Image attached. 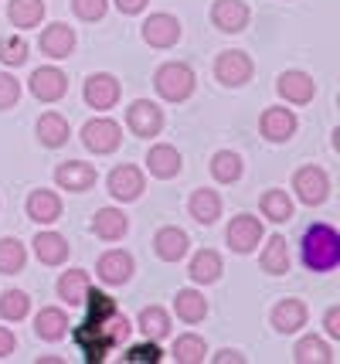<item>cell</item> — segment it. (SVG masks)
Returning <instances> with one entry per match:
<instances>
[{"label":"cell","mask_w":340,"mask_h":364,"mask_svg":"<svg viewBox=\"0 0 340 364\" xmlns=\"http://www.w3.org/2000/svg\"><path fill=\"white\" fill-rule=\"evenodd\" d=\"M187 245H191V238H187V232L177 228V225H167V228H160V232L153 235V249H157V255H160L163 262L184 259V255H187Z\"/></svg>","instance_id":"18"},{"label":"cell","mask_w":340,"mask_h":364,"mask_svg":"<svg viewBox=\"0 0 340 364\" xmlns=\"http://www.w3.org/2000/svg\"><path fill=\"white\" fill-rule=\"evenodd\" d=\"M92 228H96L99 238L116 242V238H123L130 232V218L119 208H102V211H96V218H92Z\"/></svg>","instance_id":"23"},{"label":"cell","mask_w":340,"mask_h":364,"mask_svg":"<svg viewBox=\"0 0 340 364\" xmlns=\"http://www.w3.org/2000/svg\"><path fill=\"white\" fill-rule=\"evenodd\" d=\"M204 354H208V344H204V337H197V333H184V337L174 341V358H177V364H201Z\"/></svg>","instance_id":"37"},{"label":"cell","mask_w":340,"mask_h":364,"mask_svg":"<svg viewBox=\"0 0 340 364\" xmlns=\"http://www.w3.org/2000/svg\"><path fill=\"white\" fill-rule=\"evenodd\" d=\"M218 276H221V255L214 249H201L191 259V279L194 283H214Z\"/></svg>","instance_id":"34"},{"label":"cell","mask_w":340,"mask_h":364,"mask_svg":"<svg viewBox=\"0 0 340 364\" xmlns=\"http://www.w3.org/2000/svg\"><path fill=\"white\" fill-rule=\"evenodd\" d=\"M68 119L65 116H58V112H45L41 119H38V140L45 143V146H62V143H68Z\"/></svg>","instance_id":"29"},{"label":"cell","mask_w":340,"mask_h":364,"mask_svg":"<svg viewBox=\"0 0 340 364\" xmlns=\"http://www.w3.org/2000/svg\"><path fill=\"white\" fill-rule=\"evenodd\" d=\"M17 348V337L14 331H7V327H0V358H11Z\"/></svg>","instance_id":"45"},{"label":"cell","mask_w":340,"mask_h":364,"mask_svg":"<svg viewBox=\"0 0 340 364\" xmlns=\"http://www.w3.org/2000/svg\"><path fill=\"white\" fill-rule=\"evenodd\" d=\"M174 310L184 323H197V320L208 317V300L197 293V289H180L177 300H174Z\"/></svg>","instance_id":"31"},{"label":"cell","mask_w":340,"mask_h":364,"mask_svg":"<svg viewBox=\"0 0 340 364\" xmlns=\"http://www.w3.org/2000/svg\"><path fill=\"white\" fill-rule=\"evenodd\" d=\"M82 143L92 150V154H113L116 146L123 143V129L116 119L109 116H96L82 127Z\"/></svg>","instance_id":"4"},{"label":"cell","mask_w":340,"mask_h":364,"mask_svg":"<svg viewBox=\"0 0 340 364\" xmlns=\"http://www.w3.org/2000/svg\"><path fill=\"white\" fill-rule=\"evenodd\" d=\"M72 341L79 344V350L85 354V361L89 364H102L106 361V354L116 348L113 337L106 333V327H102V323H92V320L79 323V327L72 331Z\"/></svg>","instance_id":"3"},{"label":"cell","mask_w":340,"mask_h":364,"mask_svg":"<svg viewBox=\"0 0 340 364\" xmlns=\"http://www.w3.org/2000/svg\"><path fill=\"white\" fill-rule=\"evenodd\" d=\"M28 218L38 225H51L62 218V198L55 194V191H31V198H28Z\"/></svg>","instance_id":"19"},{"label":"cell","mask_w":340,"mask_h":364,"mask_svg":"<svg viewBox=\"0 0 340 364\" xmlns=\"http://www.w3.org/2000/svg\"><path fill=\"white\" fill-rule=\"evenodd\" d=\"M106 7H109V0H72V11L82 21H99V17L106 14Z\"/></svg>","instance_id":"44"},{"label":"cell","mask_w":340,"mask_h":364,"mask_svg":"<svg viewBox=\"0 0 340 364\" xmlns=\"http://www.w3.org/2000/svg\"><path fill=\"white\" fill-rule=\"evenodd\" d=\"M324 327H327V333H330V337H340V306H330V310H327Z\"/></svg>","instance_id":"46"},{"label":"cell","mask_w":340,"mask_h":364,"mask_svg":"<svg viewBox=\"0 0 340 364\" xmlns=\"http://www.w3.org/2000/svg\"><path fill=\"white\" fill-rule=\"evenodd\" d=\"M300 259L309 272H334L340 262V235L334 225L317 222L300 238Z\"/></svg>","instance_id":"1"},{"label":"cell","mask_w":340,"mask_h":364,"mask_svg":"<svg viewBox=\"0 0 340 364\" xmlns=\"http://www.w3.org/2000/svg\"><path fill=\"white\" fill-rule=\"evenodd\" d=\"M24 262H28L24 245L17 238H0V272L4 276H14V272L24 269Z\"/></svg>","instance_id":"38"},{"label":"cell","mask_w":340,"mask_h":364,"mask_svg":"<svg viewBox=\"0 0 340 364\" xmlns=\"http://www.w3.org/2000/svg\"><path fill=\"white\" fill-rule=\"evenodd\" d=\"M273 327L279 333H296L300 327H307V306L303 300H283L273 310Z\"/></svg>","instance_id":"25"},{"label":"cell","mask_w":340,"mask_h":364,"mask_svg":"<svg viewBox=\"0 0 340 364\" xmlns=\"http://www.w3.org/2000/svg\"><path fill=\"white\" fill-rule=\"evenodd\" d=\"M262 215L269 218V222H290L292 218V201L290 194L283 188H273L262 194Z\"/></svg>","instance_id":"35"},{"label":"cell","mask_w":340,"mask_h":364,"mask_svg":"<svg viewBox=\"0 0 340 364\" xmlns=\"http://www.w3.org/2000/svg\"><path fill=\"white\" fill-rule=\"evenodd\" d=\"M275 89H279V95H283L286 102H292V106H307L309 99L317 95V82L309 79L307 72H283L279 82H275Z\"/></svg>","instance_id":"15"},{"label":"cell","mask_w":340,"mask_h":364,"mask_svg":"<svg viewBox=\"0 0 340 364\" xmlns=\"http://www.w3.org/2000/svg\"><path fill=\"white\" fill-rule=\"evenodd\" d=\"M116 7H119L123 14H140L146 7V0H116Z\"/></svg>","instance_id":"47"},{"label":"cell","mask_w":340,"mask_h":364,"mask_svg":"<svg viewBox=\"0 0 340 364\" xmlns=\"http://www.w3.org/2000/svg\"><path fill=\"white\" fill-rule=\"evenodd\" d=\"M292 191H296V198L303 201V205H324L327 194H330V177H327L324 167H303V171H296L292 177Z\"/></svg>","instance_id":"5"},{"label":"cell","mask_w":340,"mask_h":364,"mask_svg":"<svg viewBox=\"0 0 340 364\" xmlns=\"http://www.w3.org/2000/svg\"><path fill=\"white\" fill-rule=\"evenodd\" d=\"M85 102L92 109H113L119 102V82L109 72H99V75H89L85 82Z\"/></svg>","instance_id":"12"},{"label":"cell","mask_w":340,"mask_h":364,"mask_svg":"<svg viewBox=\"0 0 340 364\" xmlns=\"http://www.w3.org/2000/svg\"><path fill=\"white\" fill-rule=\"evenodd\" d=\"M28 310H31V300H28V293H21V289H7V293L0 296V317L4 320H24Z\"/></svg>","instance_id":"40"},{"label":"cell","mask_w":340,"mask_h":364,"mask_svg":"<svg viewBox=\"0 0 340 364\" xmlns=\"http://www.w3.org/2000/svg\"><path fill=\"white\" fill-rule=\"evenodd\" d=\"M194 68L184 62H167L157 68V79H153V85H157V92L167 99V102H184L187 95L194 92Z\"/></svg>","instance_id":"2"},{"label":"cell","mask_w":340,"mask_h":364,"mask_svg":"<svg viewBox=\"0 0 340 364\" xmlns=\"http://www.w3.org/2000/svg\"><path fill=\"white\" fill-rule=\"evenodd\" d=\"M72 48H75V31L68 24H62V21L41 31V51L51 55V58H68Z\"/></svg>","instance_id":"21"},{"label":"cell","mask_w":340,"mask_h":364,"mask_svg":"<svg viewBox=\"0 0 340 364\" xmlns=\"http://www.w3.org/2000/svg\"><path fill=\"white\" fill-rule=\"evenodd\" d=\"M140 331L146 333V341H163L170 333V314L163 306H143L140 310Z\"/></svg>","instance_id":"32"},{"label":"cell","mask_w":340,"mask_h":364,"mask_svg":"<svg viewBox=\"0 0 340 364\" xmlns=\"http://www.w3.org/2000/svg\"><path fill=\"white\" fill-rule=\"evenodd\" d=\"M28 85H31V95H34V99H41V102H58V99L68 92L65 72H62V68H55V65L34 68Z\"/></svg>","instance_id":"8"},{"label":"cell","mask_w":340,"mask_h":364,"mask_svg":"<svg viewBox=\"0 0 340 364\" xmlns=\"http://www.w3.org/2000/svg\"><path fill=\"white\" fill-rule=\"evenodd\" d=\"M225 238H228V245H231L238 255L256 252V245L262 242V222L256 218V215H238V218H231Z\"/></svg>","instance_id":"7"},{"label":"cell","mask_w":340,"mask_h":364,"mask_svg":"<svg viewBox=\"0 0 340 364\" xmlns=\"http://www.w3.org/2000/svg\"><path fill=\"white\" fill-rule=\"evenodd\" d=\"M214 75H218V82H225L231 89L245 85L252 79V58L245 51H221L218 62H214Z\"/></svg>","instance_id":"10"},{"label":"cell","mask_w":340,"mask_h":364,"mask_svg":"<svg viewBox=\"0 0 340 364\" xmlns=\"http://www.w3.org/2000/svg\"><path fill=\"white\" fill-rule=\"evenodd\" d=\"M143 41L150 48H174L180 41V21L174 14H150L143 21Z\"/></svg>","instance_id":"9"},{"label":"cell","mask_w":340,"mask_h":364,"mask_svg":"<svg viewBox=\"0 0 340 364\" xmlns=\"http://www.w3.org/2000/svg\"><path fill=\"white\" fill-rule=\"evenodd\" d=\"M17 99H21V82L14 75H7V72H0V109L17 106Z\"/></svg>","instance_id":"43"},{"label":"cell","mask_w":340,"mask_h":364,"mask_svg":"<svg viewBox=\"0 0 340 364\" xmlns=\"http://www.w3.org/2000/svg\"><path fill=\"white\" fill-rule=\"evenodd\" d=\"M292 358L296 364H330L334 361V350L324 337H303L296 348H292Z\"/></svg>","instance_id":"30"},{"label":"cell","mask_w":340,"mask_h":364,"mask_svg":"<svg viewBox=\"0 0 340 364\" xmlns=\"http://www.w3.org/2000/svg\"><path fill=\"white\" fill-rule=\"evenodd\" d=\"M262 269L273 272V276L290 272V245H286V238L283 235L269 238V245H265V252H262Z\"/></svg>","instance_id":"33"},{"label":"cell","mask_w":340,"mask_h":364,"mask_svg":"<svg viewBox=\"0 0 340 364\" xmlns=\"http://www.w3.org/2000/svg\"><path fill=\"white\" fill-rule=\"evenodd\" d=\"M34 333H38L41 341H62V337L68 333L65 310H58V306H45V310L34 317Z\"/></svg>","instance_id":"26"},{"label":"cell","mask_w":340,"mask_h":364,"mask_svg":"<svg viewBox=\"0 0 340 364\" xmlns=\"http://www.w3.org/2000/svg\"><path fill=\"white\" fill-rule=\"evenodd\" d=\"M34 255L45 262V266H62L68 259V238L58 232H38L34 238Z\"/></svg>","instance_id":"22"},{"label":"cell","mask_w":340,"mask_h":364,"mask_svg":"<svg viewBox=\"0 0 340 364\" xmlns=\"http://www.w3.org/2000/svg\"><path fill=\"white\" fill-rule=\"evenodd\" d=\"M123 361H130V364H160L163 350L157 348V341H146V344H133V348L123 354Z\"/></svg>","instance_id":"42"},{"label":"cell","mask_w":340,"mask_h":364,"mask_svg":"<svg viewBox=\"0 0 340 364\" xmlns=\"http://www.w3.org/2000/svg\"><path fill=\"white\" fill-rule=\"evenodd\" d=\"M211 174H214V181H221V184H235L242 177V157L231 154V150H218L214 160H211Z\"/></svg>","instance_id":"36"},{"label":"cell","mask_w":340,"mask_h":364,"mask_svg":"<svg viewBox=\"0 0 340 364\" xmlns=\"http://www.w3.org/2000/svg\"><path fill=\"white\" fill-rule=\"evenodd\" d=\"M0 62L4 65H24L28 62V41L21 38V34H11V38H4L0 41Z\"/></svg>","instance_id":"41"},{"label":"cell","mask_w":340,"mask_h":364,"mask_svg":"<svg viewBox=\"0 0 340 364\" xmlns=\"http://www.w3.org/2000/svg\"><path fill=\"white\" fill-rule=\"evenodd\" d=\"M7 17H11L14 28H38L41 17H45V0H11Z\"/></svg>","instance_id":"28"},{"label":"cell","mask_w":340,"mask_h":364,"mask_svg":"<svg viewBox=\"0 0 340 364\" xmlns=\"http://www.w3.org/2000/svg\"><path fill=\"white\" fill-rule=\"evenodd\" d=\"M245 358L238 354V350H221L218 358H214V364H242Z\"/></svg>","instance_id":"48"},{"label":"cell","mask_w":340,"mask_h":364,"mask_svg":"<svg viewBox=\"0 0 340 364\" xmlns=\"http://www.w3.org/2000/svg\"><path fill=\"white\" fill-rule=\"evenodd\" d=\"M89 289H92V283H89V272L85 269H68V272H62V279H58V296H62L68 306H82L85 296H89Z\"/></svg>","instance_id":"24"},{"label":"cell","mask_w":340,"mask_h":364,"mask_svg":"<svg viewBox=\"0 0 340 364\" xmlns=\"http://www.w3.org/2000/svg\"><path fill=\"white\" fill-rule=\"evenodd\" d=\"M126 127L136 133V136H143V140H150V136H157L163 129V112L157 102H150V99H136L130 109H126Z\"/></svg>","instance_id":"6"},{"label":"cell","mask_w":340,"mask_h":364,"mask_svg":"<svg viewBox=\"0 0 340 364\" xmlns=\"http://www.w3.org/2000/svg\"><path fill=\"white\" fill-rule=\"evenodd\" d=\"M191 218L194 222H201V225H214L218 218H221V198L214 194L211 188H201V191H194L191 194Z\"/></svg>","instance_id":"27"},{"label":"cell","mask_w":340,"mask_h":364,"mask_svg":"<svg viewBox=\"0 0 340 364\" xmlns=\"http://www.w3.org/2000/svg\"><path fill=\"white\" fill-rule=\"evenodd\" d=\"M143 188H146L143 171L133 167V164H123V167H116L113 174H109V194H113L116 201H136L143 194Z\"/></svg>","instance_id":"11"},{"label":"cell","mask_w":340,"mask_h":364,"mask_svg":"<svg viewBox=\"0 0 340 364\" xmlns=\"http://www.w3.org/2000/svg\"><path fill=\"white\" fill-rule=\"evenodd\" d=\"M82 306H89V317L85 320H92V323H102V320H109L119 310L113 296L109 293H99V289H89V296H85Z\"/></svg>","instance_id":"39"},{"label":"cell","mask_w":340,"mask_h":364,"mask_svg":"<svg viewBox=\"0 0 340 364\" xmlns=\"http://www.w3.org/2000/svg\"><path fill=\"white\" fill-rule=\"evenodd\" d=\"M146 167H150L153 177L170 181V177L180 174V154L170 143H157V146H150V154H146Z\"/></svg>","instance_id":"20"},{"label":"cell","mask_w":340,"mask_h":364,"mask_svg":"<svg viewBox=\"0 0 340 364\" xmlns=\"http://www.w3.org/2000/svg\"><path fill=\"white\" fill-rule=\"evenodd\" d=\"M211 21H214L218 31L238 34V31H245V24H248V7H245V0H214Z\"/></svg>","instance_id":"13"},{"label":"cell","mask_w":340,"mask_h":364,"mask_svg":"<svg viewBox=\"0 0 340 364\" xmlns=\"http://www.w3.org/2000/svg\"><path fill=\"white\" fill-rule=\"evenodd\" d=\"M55 181H58V188H65V191H89L99 181V174H96V167L85 164V160H68V164H62L55 171Z\"/></svg>","instance_id":"17"},{"label":"cell","mask_w":340,"mask_h":364,"mask_svg":"<svg viewBox=\"0 0 340 364\" xmlns=\"http://www.w3.org/2000/svg\"><path fill=\"white\" fill-rule=\"evenodd\" d=\"M96 272H99V279H102V283H109V286L130 283V276H133V255L123 252V249H113V252H106L102 259H99Z\"/></svg>","instance_id":"16"},{"label":"cell","mask_w":340,"mask_h":364,"mask_svg":"<svg viewBox=\"0 0 340 364\" xmlns=\"http://www.w3.org/2000/svg\"><path fill=\"white\" fill-rule=\"evenodd\" d=\"M296 116H292V109H286V106H269V109L262 112V136L273 143H286L296 133Z\"/></svg>","instance_id":"14"}]
</instances>
